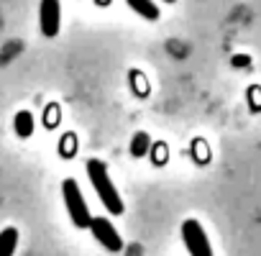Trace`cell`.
<instances>
[{"label":"cell","instance_id":"obj_1","mask_svg":"<svg viewBox=\"0 0 261 256\" xmlns=\"http://www.w3.org/2000/svg\"><path fill=\"white\" fill-rule=\"evenodd\" d=\"M87 177H90L100 202L105 205V210L110 215H120L123 213V200H120V195H118V190H115V185L108 174V167L100 159H90L87 162Z\"/></svg>","mask_w":261,"mask_h":256},{"label":"cell","instance_id":"obj_2","mask_svg":"<svg viewBox=\"0 0 261 256\" xmlns=\"http://www.w3.org/2000/svg\"><path fill=\"white\" fill-rule=\"evenodd\" d=\"M62 195H64V202H67V210H69V218L77 228H90V210H87V202L82 197V190L77 185V180H64L62 182Z\"/></svg>","mask_w":261,"mask_h":256},{"label":"cell","instance_id":"obj_3","mask_svg":"<svg viewBox=\"0 0 261 256\" xmlns=\"http://www.w3.org/2000/svg\"><path fill=\"white\" fill-rule=\"evenodd\" d=\"M182 241L190 251V256H213V248H210V241L205 236V228L200 225V220L190 218L182 223Z\"/></svg>","mask_w":261,"mask_h":256},{"label":"cell","instance_id":"obj_4","mask_svg":"<svg viewBox=\"0 0 261 256\" xmlns=\"http://www.w3.org/2000/svg\"><path fill=\"white\" fill-rule=\"evenodd\" d=\"M90 231H92V236L97 238V243H102L108 251H120L123 248V238L118 236V231L113 228V223L108 220V218H95L92 215V220H90Z\"/></svg>","mask_w":261,"mask_h":256},{"label":"cell","instance_id":"obj_5","mask_svg":"<svg viewBox=\"0 0 261 256\" xmlns=\"http://www.w3.org/2000/svg\"><path fill=\"white\" fill-rule=\"evenodd\" d=\"M39 21H41V34L54 39L59 34V0H41Z\"/></svg>","mask_w":261,"mask_h":256},{"label":"cell","instance_id":"obj_6","mask_svg":"<svg viewBox=\"0 0 261 256\" xmlns=\"http://www.w3.org/2000/svg\"><path fill=\"white\" fill-rule=\"evenodd\" d=\"M125 3L130 6V11H136L146 21H156L159 18V8L154 6V0H125Z\"/></svg>","mask_w":261,"mask_h":256},{"label":"cell","instance_id":"obj_7","mask_svg":"<svg viewBox=\"0 0 261 256\" xmlns=\"http://www.w3.org/2000/svg\"><path fill=\"white\" fill-rule=\"evenodd\" d=\"M16 246H18V231L16 228L0 231V256H13Z\"/></svg>","mask_w":261,"mask_h":256},{"label":"cell","instance_id":"obj_8","mask_svg":"<svg viewBox=\"0 0 261 256\" xmlns=\"http://www.w3.org/2000/svg\"><path fill=\"white\" fill-rule=\"evenodd\" d=\"M13 125H16V134L21 139H29L34 134V115L29 110H21V113H16V123Z\"/></svg>","mask_w":261,"mask_h":256},{"label":"cell","instance_id":"obj_9","mask_svg":"<svg viewBox=\"0 0 261 256\" xmlns=\"http://www.w3.org/2000/svg\"><path fill=\"white\" fill-rule=\"evenodd\" d=\"M149 146H151V139H149V134L139 131V134L134 136V141H130V154H134V157H146Z\"/></svg>","mask_w":261,"mask_h":256},{"label":"cell","instance_id":"obj_10","mask_svg":"<svg viewBox=\"0 0 261 256\" xmlns=\"http://www.w3.org/2000/svg\"><path fill=\"white\" fill-rule=\"evenodd\" d=\"M248 95H251V108L258 110V108H261V90H258V87H251Z\"/></svg>","mask_w":261,"mask_h":256},{"label":"cell","instance_id":"obj_11","mask_svg":"<svg viewBox=\"0 0 261 256\" xmlns=\"http://www.w3.org/2000/svg\"><path fill=\"white\" fill-rule=\"evenodd\" d=\"M233 64L236 67H246L248 64V57H233Z\"/></svg>","mask_w":261,"mask_h":256},{"label":"cell","instance_id":"obj_12","mask_svg":"<svg viewBox=\"0 0 261 256\" xmlns=\"http://www.w3.org/2000/svg\"><path fill=\"white\" fill-rule=\"evenodd\" d=\"M154 162H156V164L164 162V146H156V157H154Z\"/></svg>","mask_w":261,"mask_h":256}]
</instances>
